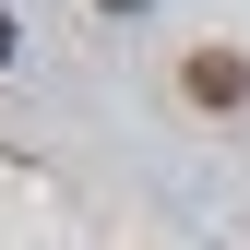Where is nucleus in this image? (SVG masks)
<instances>
[{"label": "nucleus", "mask_w": 250, "mask_h": 250, "mask_svg": "<svg viewBox=\"0 0 250 250\" xmlns=\"http://www.w3.org/2000/svg\"><path fill=\"white\" fill-rule=\"evenodd\" d=\"M191 96H214V107H238V96H250V60H227V48H203V60H191Z\"/></svg>", "instance_id": "f257e3e1"}, {"label": "nucleus", "mask_w": 250, "mask_h": 250, "mask_svg": "<svg viewBox=\"0 0 250 250\" xmlns=\"http://www.w3.org/2000/svg\"><path fill=\"white\" fill-rule=\"evenodd\" d=\"M96 12H143V0H96Z\"/></svg>", "instance_id": "f03ea898"}, {"label": "nucleus", "mask_w": 250, "mask_h": 250, "mask_svg": "<svg viewBox=\"0 0 250 250\" xmlns=\"http://www.w3.org/2000/svg\"><path fill=\"white\" fill-rule=\"evenodd\" d=\"M0 60H12V12H0Z\"/></svg>", "instance_id": "7ed1b4c3"}]
</instances>
